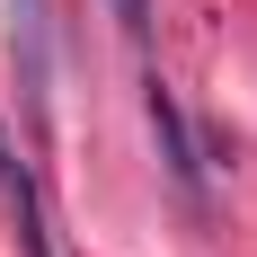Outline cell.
I'll list each match as a JSON object with an SVG mask.
<instances>
[{
	"instance_id": "obj_3",
	"label": "cell",
	"mask_w": 257,
	"mask_h": 257,
	"mask_svg": "<svg viewBox=\"0 0 257 257\" xmlns=\"http://www.w3.org/2000/svg\"><path fill=\"white\" fill-rule=\"evenodd\" d=\"M9 53L27 80V115L45 124V0H9Z\"/></svg>"
},
{
	"instance_id": "obj_4",
	"label": "cell",
	"mask_w": 257,
	"mask_h": 257,
	"mask_svg": "<svg viewBox=\"0 0 257 257\" xmlns=\"http://www.w3.org/2000/svg\"><path fill=\"white\" fill-rule=\"evenodd\" d=\"M106 9H115V18H124V36H133V45H142V36H151V0H106Z\"/></svg>"
},
{
	"instance_id": "obj_1",
	"label": "cell",
	"mask_w": 257,
	"mask_h": 257,
	"mask_svg": "<svg viewBox=\"0 0 257 257\" xmlns=\"http://www.w3.org/2000/svg\"><path fill=\"white\" fill-rule=\"evenodd\" d=\"M0 204H9V222H18V248L27 257H62L53 248V213H45V195H36V178H27V160L9 151V133H0Z\"/></svg>"
},
{
	"instance_id": "obj_2",
	"label": "cell",
	"mask_w": 257,
	"mask_h": 257,
	"mask_svg": "<svg viewBox=\"0 0 257 257\" xmlns=\"http://www.w3.org/2000/svg\"><path fill=\"white\" fill-rule=\"evenodd\" d=\"M142 115H151V133H160V160H169V178L195 195L204 186V169H195V142H186V115H178V98H169V80H142Z\"/></svg>"
}]
</instances>
